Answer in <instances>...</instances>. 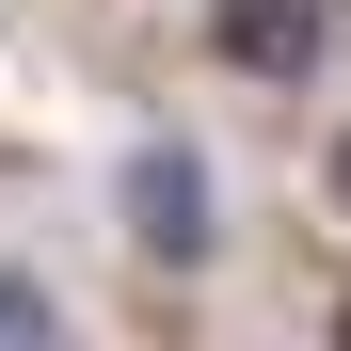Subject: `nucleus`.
<instances>
[{"instance_id": "nucleus-1", "label": "nucleus", "mask_w": 351, "mask_h": 351, "mask_svg": "<svg viewBox=\"0 0 351 351\" xmlns=\"http://www.w3.org/2000/svg\"><path fill=\"white\" fill-rule=\"evenodd\" d=\"M128 240H144L160 271H208V256H223V176H208V144H176V128L128 144Z\"/></svg>"}, {"instance_id": "nucleus-2", "label": "nucleus", "mask_w": 351, "mask_h": 351, "mask_svg": "<svg viewBox=\"0 0 351 351\" xmlns=\"http://www.w3.org/2000/svg\"><path fill=\"white\" fill-rule=\"evenodd\" d=\"M208 48H223L256 96H304V80L335 64V0H208Z\"/></svg>"}, {"instance_id": "nucleus-3", "label": "nucleus", "mask_w": 351, "mask_h": 351, "mask_svg": "<svg viewBox=\"0 0 351 351\" xmlns=\"http://www.w3.org/2000/svg\"><path fill=\"white\" fill-rule=\"evenodd\" d=\"M0 335H64V304H48L32 271H0Z\"/></svg>"}, {"instance_id": "nucleus-4", "label": "nucleus", "mask_w": 351, "mask_h": 351, "mask_svg": "<svg viewBox=\"0 0 351 351\" xmlns=\"http://www.w3.org/2000/svg\"><path fill=\"white\" fill-rule=\"evenodd\" d=\"M319 208H335V223H351V128H335V144H319Z\"/></svg>"}]
</instances>
